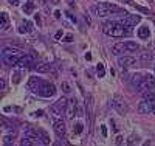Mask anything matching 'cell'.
I'll return each instance as SVG.
<instances>
[{
	"label": "cell",
	"mask_w": 155,
	"mask_h": 146,
	"mask_svg": "<svg viewBox=\"0 0 155 146\" xmlns=\"http://www.w3.org/2000/svg\"><path fill=\"white\" fill-rule=\"evenodd\" d=\"M127 28H130V26H126L121 22H112V20L110 22H106L103 25L104 34L112 36V37H123L126 34H130V30H127Z\"/></svg>",
	"instance_id": "6da1fadb"
},
{
	"label": "cell",
	"mask_w": 155,
	"mask_h": 146,
	"mask_svg": "<svg viewBox=\"0 0 155 146\" xmlns=\"http://www.w3.org/2000/svg\"><path fill=\"white\" fill-rule=\"evenodd\" d=\"M22 56H23L22 51L17 50V48H11V47L5 48L3 53H2V59H3V62L6 65H16Z\"/></svg>",
	"instance_id": "7a4b0ae2"
},
{
	"label": "cell",
	"mask_w": 155,
	"mask_h": 146,
	"mask_svg": "<svg viewBox=\"0 0 155 146\" xmlns=\"http://www.w3.org/2000/svg\"><path fill=\"white\" fill-rule=\"evenodd\" d=\"M95 12L99 17H107V16H112V12H121V10L118 6L112 5V3H98L95 8Z\"/></svg>",
	"instance_id": "3957f363"
},
{
	"label": "cell",
	"mask_w": 155,
	"mask_h": 146,
	"mask_svg": "<svg viewBox=\"0 0 155 146\" xmlns=\"http://www.w3.org/2000/svg\"><path fill=\"white\" fill-rule=\"evenodd\" d=\"M112 106L115 107V110L118 114H121V115L129 114V106H127L126 100L121 95H115V96H113V98H112Z\"/></svg>",
	"instance_id": "277c9868"
},
{
	"label": "cell",
	"mask_w": 155,
	"mask_h": 146,
	"mask_svg": "<svg viewBox=\"0 0 155 146\" xmlns=\"http://www.w3.org/2000/svg\"><path fill=\"white\" fill-rule=\"evenodd\" d=\"M76 112H78V101L76 98H71L68 100V104H67V107L64 110V115L67 120H73L76 117Z\"/></svg>",
	"instance_id": "5b68a950"
},
{
	"label": "cell",
	"mask_w": 155,
	"mask_h": 146,
	"mask_svg": "<svg viewBox=\"0 0 155 146\" xmlns=\"http://www.w3.org/2000/svg\"><path fill=\"white\" fill-rule=\"evenodd\" d=\"M40 96H44V98H50V96H53L56 93V87L51 84V82H42V86H40L39 92H37Z\"/></svg>",
	"instance_id": "8992f818"
},
{
	"label": "cell",
	"mask_w": 155,
	"mask_h": 146,
	"mask_svg": "<svg viewBox=\"0 0 155 146\" xmlns=\"http://www.w3.org/2000/svg\"><path fill=\"white\" fill-rule=\"evenodd\" d=\"M42 79L40 78H36V76H31V78L28 79V82H26V89L28 90H31V92H39V89H40V86H42Z\"/></svg>",
	"instance_id": "52a82bcc"
},
{
	"label": "cell",
	"mask_w": 155,
	"mask_h": 146,
	"mask_svg": "<svg viewBox=\"0 0 155 146\" xmlns=\"http://www.w3.org/2000/svg\"><path fill=\"white\" fill-rule=\"evenodd\" d=\"M53 128H55V132L59 138H64L65 134H67V128H65V123L62 120H56L55 124H53Z\"/></svg>",
	"instance_id": "ba28073f"
},
{
	"label": "cell",
	"mask_w": 155,
	"mask_h": 146,
	"mask_svg": "<svg viewBox=\"0 0 155 146\" xmlns=\"http://www.w3.org/2000/svg\"><path fill=\"white\" fill-rule=\"evenodd\" d=\"M118 64L123 67V68L132 67V65L137 64V58H133V56H119L118 58Z\"/></svg>",
	"instance_id": "9c48e42d"
},
{
	"label": "cell",
	"mask_w": 155,
	"mask_h": 146,
	"mask_svg": "<svg viewBox=\"0 0 155 146\" xmlns=\"http://www.w3.org/2000/svg\"><path fill=\"white\" fill-rule=\"evenodd\" d=\"M140 20H141L140 16H127L121 20V23L126 25V26H135L137 23H140Z\"/></svg>",
	"instance_id": "30bf717a"
},
{
	"label": "cell",
	"mask_w": 155,
	"mask_h": 146,
	"mask_svg": "<svg viewBox=\"0 0 155 146\" xmlns=\"http://www.w3.org/2000/svg\"><path fill=\"white\" fill-rule=\"evenodd\" d=\"M123 53H127V48H126V42H116L115 45L112 47V54L115 56H119Z\"/></svg>",
	"instance_id": "8fae6325"
},
{
	"label": "cell",
	"mask_w": 155,
	"mask_h": 146,
	"mask_svg": "<svg viewBox=\"0 0 155 146\" xmlns=\"http://www.w3.org/2000/svg\"><path fill=\"white\" fill-rule=\"evenodd\" d=\"M31 61H33L31 56H28V54H23V56L19 59V62H17L14 67H17V68H25V67H28V65L31 64Z\"/></svg>",
	"instance_id": "7c38bea8"
},
{
	"label": "cell",
	"mask_w": 155,
	"mask_h": 146,
	"mask_svg": "<svg viewBox=\"0 0 155 146\" xmlns=\"http://www.w3.org/2000/svg\"><path fill=\"white\" fill-rule=\"evenodd\" d=\"M64 110H65V107H64L59 101H57V103H55V104H53V106L50 107V112H51L53 115H55V117H60Z\"/></svg>",
	"instance_id": "4fadbf2b"
},
{
	"label": "cell",
	"mask_w": 155,
	"mask_h": 146,
	"mask_svg": "<svg viewBox=\"0 0 155 146\" xmlns=\"http://www.w3.org/2000/svg\"><path fill=\"white\" fill-rule=\"evenodd\" d=\"M144 82L149 90L155 89V76L154 75H144Z\"/></svg>",
	"instance_id": "5bb4252c"
},
{
	"label": "cell",
	"mask_w": 155,
	"mask_h": 146,
	"mask_svg": "<svg viewBox=\"0 0 155 146\" xmlns=\"http://www.w3.org/2000/svg\"><path fill=\"white\" fill-rule=\"evenodd\" d=\"M143 78H144V76L141 75V73H137V75H133V76H132V79H130L132 86L137 89V87H138V86L141 84V81H143Z\"/></svg>",
	"instance_id": "9a60e30c"
},
{
	"label": "cell",
	"mask_w": 155,
	"mask_h": 146,
	"mask_svg": "<svg viewBox=\"0 0 155 146\" xmlns=\"http://www.w3.org/2000/svg\"><path fill=\"white\" fill-rule=\"evenodd\" d=\"M126 48H127V51H138L140 45L137 42H133V40H126Z\"/></svg>",
	"instance_id": "2e32d148"
},
{
	"label": "cell",
	"mask_w": 155,
	"mask_h": 146,
	"mask_svg": "<svg viewBox=\"0 0 155 146\" xmlns=\"http://www.w3.org/2000/svg\"><path fill=\"white\" fill-rule=\"evenodd\" d=\"M33 30V25H31V22H22L20 23V28H19V33H30Z\"/></svg>",
	"instance_id": "e0dca14e"
},
{
	"label": "cell",
	"mask_w": 155,
	"mask_h": 146,
	"mask_svg": "<svg viewBox=\"0 0 155 146\" xmlns=\"http://www.w3.org/2000/svg\"><path fill=\"white\" fill-rule=\"evenodd\" d=\"M138 36H140L141 39H149V36H151L149 28H147V26H141V28L138 30Z\"/></svg>",
	"instance_id": "ac0fdd59"
},
{
	"label": "cell",
	"mask_w": 155,
	"mask_h": 146,
	"mask_svg": "<svg viewBox=\"0 0 155 146\" xmlns=\"http://www.w3.org/2000/svg\"><path fill=\"white\" fill-rule=\"evenodd\" d=\"M34 11V0H28V3L23 6V12L25 14H31Z\"/></svg>",
	"instance_id": "d6986e66"
},
{
	"label": "cell",
	"mask_w": 155,
	"mask_h": 146,
	"mask_svg": "<svg viewBox=\"0 0 155 146\" xmlns=\"http://www.w3.org/2000/svg\"><path fill=\"white\" fill-rule=\"evenodd\" d=\"M50 68H51V65H48V64H39V65H36V72L37 73H48Z\"/></svg>",
	"instance_id": "ffe728a7"
},
{
	"label": "cell",
	"mask_w": 155,
	"mask_h": 146,
	"mask_svg": "<svg viewBox=\"0 0 155 146\" xmlns=\"http://www.w3.org/2000/svg\"><path fill=\"white\" fill-rule=\"evenodd\" d=\"M8 25H9V17H8L6 12H3V14H2V25H0V28L5 31V30H8Z\"/></svg>",
	"instance_id": "44dd1931"
},
{
	"label": "cell",
	"mask_w": 155,
	"mask_h": 146,
	"mask_svg": "<svg viewBox=\"0 0 155 146\" xmlns=\"http://www.w3.org/2000/svg\"><path fill=\"white\" fill-rule=\"evenodd\" d=\"M96 73H98V76H99V78H103V76L106 75V68H104V64H101V62H99V64L96 65Z\"/></svg>",
	"instance_id": "7402d4cb"
},
{
	"label": "cell",
	"mask_w": 155,
	"mask_h": 146,
	"mask_svg": "<svg viewBox=\"0 0 155 146\" xmlns=\"http://www.w3.org/2000/svg\"><path fill=\"white\" fill-rule=\"evenodd\" d=\"M12 143H14V134L3 137V145H12Z\"/></svg>",
	"instance_id": "603a6c76"
},
{
	"label": "cell",
	"mask_w": 155,
	"mask_h": 146,
	"mask_svg": "<svg viewBox=\"0 0 155 146\" xmlns=\"http://www.w3.org/2000/svg\"><path fill=\"white\" fill-rule=\"evenodd\" d=\"M60 87H62V90H64V93H70L71 92V89H70V84L67 81H62V84H60Z\"/></svg>",
	"instance_id": "cb8c5ba5"
},
{
	"label": "cell",
	"mask_w": 155,
	"mask_h": 146,
	"mask_svg": "<svg viewBox=\"0 0 155 146\" xmlns=\"http://www.w3.org/2000/svg\"><path fill=\"white\" fill-rule=\"evenodd\" d=\"M82 129H84V126L81 123H78L76 126H75V134H81V132H82Z\"/></svg>",
	"instance_id": "d4e9b609"
},
{
	"label": "cell",
	"mask_w": 155,
	"mask_h": 146,
	"mask_svg": "<svg viewBox=\"0 0 155 146\" xmlns=\"http://www.w3.org/2000/svg\"><path fill=\"white\" fill-rule=\"evenodd\" d=\"M50 143H51V140L48 138V135L42 134V145H50Z\"/></svg>",
	"instance_id": "484cf974"
},
{
	"label": "cell",
	"mask_w": 155,
	"mask_h": 146,
	"mask_svg": "<svg viewBox=\"0 0 155 146\" xmlns=\"http://www.w3.org/2000/svg\"><path fill=\"white\" fill-rule=\"evenodd\" d=\"M152 59V54L151 53H143V61L147 62V61H151Z\"/></svg>",
	"instance_id": "4316f807"
},
{
	"label": "cell",
	"mask_w": 155,
	"mask_h": 146,
	"mask_svg": "<svg viewBox=\"0 0 155 146\" xmlns=\"http://www.w3.org/2000/svg\"><path fill=\"white\" fill-rule=\"evenodd\" d=\"M137 140H138V138H137L135 135H130V137H129V140H127V143H129V145H133Z\"/></svg>",
	"instance_id": "83f0119b"
},
{
	"label": "cell",
	"mask_w": 155,
	"mask_h": 146,
	"mask_svg": "<svg viewBox=\"0 0 155 146\" xmlns=\"http://www.w3.org/2000/svg\"><path fill=\"white\" fill-rule=\"evenodd\" d=\"M71 40H73V34H67L64 37V42H71Z\"/></svg>",
	"instance_id": "f1b7e54d"
},
{
	"label": "cell",
	"mask_w": 155,
	"mask_h": 146,
	"mask_svg": "<svg viewBox=\"0 0 155 146\" xmlns=\"http://www.w3.org/2000/svg\"><path fill=\"white\" fill-rule=\"evenodd\" d=\"M19 81H20V75H19V73H16L14 76H12V82H16V84H17Z\"/></svg>",
	"instance_id": "f546056e"
},
{
	"label": "cell",
	"mask_w": 155,
	"mask_h": 146,
	"mask_svg": "<svg viewBox=\"0 0 155 146\" xmlns=\"http://www.w3.org/2000/svg\"><path fill=\"white\" fill-rule=\"evenodd\" d=\"M123 140H124V138L121 137V135H118V137H116V140H115V143H116V145H123Z\"/></svg>",
	"instance_id": "4dcf8cb0"
},
{
	"label": "cell",
	"mask_w": 155,
	"mask_h": 146,
	"mask_svg": "<svg viewBox=\"0 0 155 146\" xmlns=\"http://www.w3.org/2000/svg\"><path fill=\"white\" fill-rule=\"evenodd\" d=\"M0 89H2V90H5V89H6V82H5V79L0 81Z\"/></svg>",
	"instance_id": "1f68e13d"
},
{
	"label": "cell",
	"mask_w": 155,
	"mask_h": 146,
	"mask_svg": "<svg viewBox=\"0 0 155 146\" xmlns=\"http://www.w3.org/2000/svg\"><path fill=\"white\" fill-rule=\"evenodd\" d=\"M36 22H37V25H39V26L42 25V20H40V16H39V14H36Z\"/></svg>",
	"instance_id": "d6a6232c"
},
{
	"label": "cell",
	"mask_w": 155,
	"mask_h": 146,
	"mask_svg": "<svg viewBox=\"0 0 155 146\" xmlns=\"http://www.w3.org/2000/svg\"><path fill=\"white\" fill-rule=\"evenodd\" d=\"M8 2H9V5H12V6H17V5H19L17 0H8Z\"/></svg>",
	"instance_id": "836d02e7"
},
{
	"label": "cell",
	"mask_w": 155,
	"mask_h": 146,
	"mask_svg": "<svg viewBox=\"0 0 155 146\" xmlns=\"http://www.w3.org/2000/svg\"><path fill=\"white\" fill-rule=\"evenodd\" d=\"M42 115V110H37V112H33V117H40Z\"/></svg>",
	"instance_id": "e575fe53"
},
{
	"label": "cell",
	"mask_w": 155,
	"mask_h": 146,
	"mask_svg": "<svg viewBox=\"0 0 155 146\" xmlns=\"http://www.w3.org/2000/svg\"><path fill=\"white\" fill-rule=\"evenodd\" d=\"M62 34H64V33H62V31L59 30V31L56 33V39H60V37H62Z\"/></svg>",
	"instance_id": "d590c367"
},
{
	"label": "cell",
	"mask_w": 155,
	"mask_h": 146,
	"mask_svg": "<svg viewBox=\"0 0 155 146\" xmlns=\"http://www.w3.org/2000/svg\"><path fill=\"white\" fill-rule=\"evenodd\" d=\"M101 131H103V135L106 137V135H107V129H106V126H101Z\"/></svg>",
	"instance_id": "8d00e7d4"
},
{
	"label": "cell",
	"mask_w": 155,
	"mask_h": 146,
	"mask_svg": "<svg viewBox=\"0 0 155 146\" xmlns=\"http://www.w3.org/2000/svg\"><path fill=\"white\" fill-rule=\"evenodd\" d=\"M85 59L90 61V59H92V54H90V53H85Z\"/></svg>",
	"instance_id": "74e56055"
},
{
	"label": "cell",
	"mask_w": 155,
	"mask_h": 146,
	"mask_svg": "<svg viewBox=\"0 0 155 146\" xmlns=\"http://www.w3.org/2000/svg\"><path fill=\"white\" fill-rule=\"evenodd\" d=\"M121 2H126V3H129V5H135V3L132 2V0H121Z\"/></svg>",
	"instance_id": "f35d334b"
},
{
	"label": "cell",
	"mask_w": 155,
	"mask_h": 146,
	"mask_svg": "<svg viewBox=\"0 0 155 146\" xmlns=\"http://www.w3.org/2000/svg\"><path fill=\"white\" fill-rule=\"evenodd\" d=\"M55 17H56V19H60V12H59V11L55 12Z\"/></svg>",
	"instance_id": "ab89813d"
},
{
	"label": "cell",
	"mask_w": 155,
	"mask_h": 146,
	"mask_svg": "<svg viewBox=\"0 0 155 146\" xmlns=\"http://www.w3.org/2000/svg\"><path fill=\"white\" fill-rule=\"evenodd\" d=\"M154 70H155V65H154Z\"/></svg>",
	"instance_id": "60d3db41"
}]
</instances>
